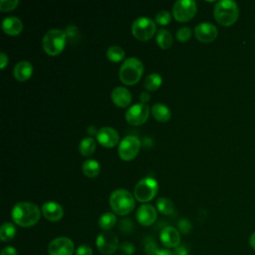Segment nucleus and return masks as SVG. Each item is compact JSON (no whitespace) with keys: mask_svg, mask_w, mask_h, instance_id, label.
Segmentation results:
<instances>
[{"mask_svg":"<svg viewBox=\"0 0 255 255\" xmlns=\"http://www.w3.org/2000/svg\"><path fill=\"white\" fill-rule=\"evenodd\" d=\"M13 221L22 227H30L35 225L40 219V209L32 202L22 201L13 206L12 209Z\"/></svg>","mask_w":255,"mask_h":255,"instance_id":"1","label":"nucleus"},{"mask_svg":"<svg viewBox=\"0 0 255 255\" xmlns=\"http://www.w3.org/2000/svg\"><path fill=\"white\" fill-rule=\"evenodd\" d=\"M213 15L218 24L228 27L237 21L239 8L237 3L232 0H220L214 6Z\"/></svg>","mask_w":255,"mask_h":255,"instance_id":"2","label":"nucleus"},{"mask_svg":"<svg viewBox=\"0 0 255 255\" xmlns=\"http://www.w3.org/2000/svg\"><path fill=\"white\" fill-rule=\"evenodd\" d=\"M134 204V196L127 189L118 188L110 195V206L116 214H128L133 210Z\"/></svg>","mask_w":255,"mask_h":255,"instance_id":"3","label":"nucleus"},{"mask_svg":"<svg viewBox=\"0 0 255 255\" xmlns=\"http://www.w3.org/2000/svg\"><path fill=\"white\" fill-rule=\"evenodd\" d=\"M142 74H143V65L135 57H130L126 59L122 64L119 72L121 81L128 86L136 84L140 80Z\"/></svg>","mask_w":255,"mask_h":255,"instance_id":"4","label":"nucleus"},{"mask_svg":"<svg viewBox=\"0 0 255 255\" xmlns=\"http://www.w3.org/2000/svg\"><path fill=\"white\" fill-rule=\"evenodd\" d=\"M67 42V34L61 29H50L46 32L42 40L44 51L50 56L59 55L65 48Z\"/></svg>","mask_w":255,"mask_h":255,"instance_id":"5","label":"nucleus"},{"mask_svg":"<svg viewBox=\"0 0 255 255\" xmlns=\"http://www.w3.org/2000/svg\"><path fill=\"white\" fill-rule=\"evenodd\" d=\"M157 191V181L151 176H146L144 178H141L135 184L133 189V196L139 202H148L155 197Z\"/></svg>","mask_w":255,"mask_h":255,"instance_id":"6","label":"nucleus"},{"mask_svg":"<svg viewBox=\"0 0 255 255\" xmlns=\"http://www.w3.org/2000/svg\"><path fill=\"white\" fill-rule=\"evenodd\" d=\"M156 30L155 22L148 17H138L131 25V33L139 41L149 40Z\"/></svg>","mask_w":255,"mask_h":255,"instance_id":"7","label":"nucleus"},{"mask_svg":"<svg viewBox=\"0 0 255 255\" xmlns=\"http://www.w3.org/2000/svg\"><path fill=\"white\" fill-rule=\"evenodd\" d=\"M139 148V138L136 135H127L121 140L118 148V153L123 160L128 161L133 159L137 155Z\"/></svg>","mask_w":255,"mask_h":255,"instance_id":"8","label":"nucleus"},{"mask_svg":"<svg viewBox=\"0 0 255 255\" xmlns=\"http://www.w3.org/2000/svg\"><path fill=\"white\" fill-rule=\"evenodd\" d=\"M197 6L193 0H178L172 6V16L178 22L191 20L196 14Z\"/></svg>","mask_w":255,"mask_h":255,"instance_id":"9","label":"nucleus"},{"mask_svg":"<svg viewBox=\"0 0 255 255\" xmlns=\"http://www.w3.org/2000/svg\"><path fill=\"white\" fill-rule=\"evenodd\" d=\"M149 113V107L146 104L137 103L128 109L125 117L129 125L140 126L146 122Z\"/></svg>","mask_w":255,"mask_h":255,"instance_id":"10","label":"nucleus"},{"mask_svg":"<svg viewBox=\"0 0 255 255\" xmlns=\"http://www.w3.org/2000/svg\"><path fill=\"white\" fill-rule=\"evenodd\" d=\"M96 244L98 250L105 255H110L114 253L120 247L117 235L110 230L101 232L97 237Z\"/></svg>","mask_w":255,"mask_h":255,"instance_id":"11","label":"nucleus"},{"mask_svg":"<svg viewBox=\"0 0 255 255\" xmlns=\"http://www.w3.org/2000/svg\"><path fill=\"white\" fill-rule=\"evenodd\" d=\"M74 251L73 241L65 236L53 239L48 245L49 255H73Z\"/></svg>","mask_w":255,"mask_h":255,"instance_id":"12","label":"nucleus"},{"mask_svg":"<svg viewBox=\"0 0 255 255\" xmlns=\"http://www.w3.org/2000/svg\"><path fill=\"white\" fill-rule=\"evenodd\" d=\"M194 35L198 41L203 43H210L216 39L218 30L212 23L201 22L194 28Z\"/></svg>","mask_w":255,"mask_h":255,"instance_id":"13","label":"nucleus"},{"mask_svg":"<svg viewBox=\"0 0 255 255\" xmlns=\"http://www.w3.org/2000/svg\"><path fill=\"white\" fill-rule=\"evenodd\" d=\"M98 142L105 147H114L120 140L119 132L112 127H103L97 131Z\"/></svg>","mask_w":255,"mask_h":255,"instance_id":"14","label":"nucleus"},{"mask_svg":"<svg viewBox=\"0 0 255 255\" xmlns=\"http://www.w3.org/2000/svg\"><path fill=\"white\" fill-rule=\"evenodd\" d=\"M136 220L142 226L152 225L157 218V211L151 204H142L136 210Z\"/></svg>","mask_w":255,"mask_h":255,"instance_id":"15","label":"nucleus"},{"mask_svg":"<svg viewBox=\"0 0 255 255\" xmlns=\"http://www.w3.org/2000/svg\"><path fill=\"white\" fill-rule=\"evenodd\" d=\"M160 242L167 248H176L180 242V234L175 227L165 226L159 233Z\"/></svg>","mask_w":255,"mask_h":255,"instance_id":"16","label":"nucleus"},{"mask_svg":"<svg viewBox=\"0 0 255 255\" xmlns=\"http://www.w3.org/2000/svg\"><path fill=\"white\" fill-rule=\"evenodd\" d=\"M42 213L49 221H59L64 216L63 207L55 201H47L42 205Z\"/></svg>","mask_w":255,"mask_h":255,"instance_id":"17","label":"nucleus"},{"mask_svg":"<svg viewBox=\"0 0 255 255\" xmlns=\"http://www.w3.org/2000/svg\"><path fill=\"white\" fill-rule=\"evenodd\" d=\"M112 101L120 108L128 107L131 102V94L125 87H116L111 94Z\"/></svg>","mask_w":255,"mask_h":255,"instance_id":"18","label":"nucleus"},{"mask_svg":"<svg viewBox=\"0 0 255 255\" xmlns=\"http://www.w3.org/2000/svg\"><path fill=\"white\" fill-rule=\"evenodd\" d=\"M2 29L6 34L10 36H16L22 32L23 23L16 16H8L2 21Z\"/></svg>","mask_w":255,"mask_h":255,"instance_id":"19","label":"nucleus"},{"mask_svg":"<svg viewBox=\"0 0 255 255\" xmlns=\"http://www.w3.org/2000/svg\"><path fill=\"white\" fill-rule=\"evenodd\" d=\"M33 74V66L28 61H20L13 68V76L19 82H25Z\"/></svg>","mask_w":255,"mask_h":255,"instance_id":"20","label":"nucleus"},{"mask_svg":"<svg viewBox=\"0 0 255 255\" xmlns=\"http://www.w3.org/2000/svg\"><path fill=\"white\" fill-rule=\"evenodd\" d=\"M151 115L157 122H160V123H165L169 121L171 117L170 110L161 103H156L152 106Z\"/></svg>","mask_w":255,"mask_h":255,"instance_id":"21","label":"nucleus"},{"mask_svg":"<svg viewBox=\"0 0 255 255\" xmlns=\"http://www.w3.org/2000/svg\"><path fill=\"white\" fill-rule=\"evenodd\" d=\"M82 170L86 176L96 177L100 173L101 166H100V163L96 159L91 158V159H87L86 161H84V163L82 165Z\"/></svg>","mask_w":255,"mask_h":255,"instance_id":"22","label":"nucleus"},{"mask_svg":"<svg viewBox=\"0 0 255 255\" xmlns=\"http://www.w3.org/2000/svg\"><path fill=\"white\" fill-rule=\"evenodd\" d=\"M173 42L172 35L166 29H159L156 32V43L161 49H168L171 47Z\"/></svg>","mask_w":255,"mask_h":255,"instance_id":"23","label":"nucleus"},{"mask_svg":"<svg viewBox=\"0 0 255 255\" xmlns=\"http://www.w3.org/2000/svg\"><path fill=\"white\" fill-rule=\"evenodd\" d=\"M96 150V141L91 136L84 137L79 143V151L84 156H90Z\"/></svg>","mask_w":255,"mask_h":255,"instance_id":"24","label":"nucleus"},{"mask_svg":"<svg viewBox=\"0 0 255 255\" xmlns=\"http://www.w3.org/2000/svg\"><path fill=\"white\" fill-rule=\"evenodd\" d=\"M157 210L164 215H173L175 213V208L173 202L166 197H159L156 200Z\"/></svg>","mask_w":255,"mask_h":255,"instance_id":"25","label":"nucleus"},{"mask_svg":"<svg viewBox=\"0 0 255 255\" xmlns=\"http://www.w3.org/2000/svg\"><path fill=\"white\" fill-rule=\"evenodd\" d=\"M117 223V216L113 212H106L101 215L99 219V225L104 231L112 229Z\"/></svg>","mask_w":255,"mask_h":255,"instance_id":"26","label":"nucleus"},{"mask_svg":"<svg viewBox=\"0 0 255 255\" xmlns=\"http://www.w3.org/2000/svg\"><path fill=\"white\" fill-rule=\"evenodd\" d=\"M161 83H162V78L160 75L156 74V73H152L150 75H148L145 80H144V83H143V86L144 88L147 90V91H156L160 86H161Z\"/></svg>","mask_w":255,"mask_h":255,"instance_id":"27","label":"nucleus"},{"mask_svg":"<svg viewBox=\"0 0 255 255\" xmlns=\"http://www.w3.org/2000/svg\"><path fill=\"white\" fill-rule=\"evenodd\" d=\"M16 231H17L16 227L13 223L5 222L0 228V239L3 242L10 241L11 239H13L15 237Z\"/></svg>","mask_w":255,"mask_h":255,"instance_id":"28","label":"nucleus"},{"mask_svg":"<svg viewBox=\"0 0 255 255\" xmlns=\"http://www.w3.org/2000/svg\"><path fill=\"white\" fill-rule=\"evenodd\" d=\"M126 56L125 50L120 46H111L107 50V58L114 63L122 61Z\"/></svg>","mask_w":255,"mask_h":255,"instance_id":"29","label":"nucleus"},{"mask_svg":"<svg viewBox=\"0 0 255 255\" xmlns=\"http://www.w3.org/2000/svg\"><path fill=\"white\" fill-rule=\"evenodd\" d=\"M170 21H171V15L168 11L161 10V11L157 12V14L155 16L156 24L161 25V26H165V25L169 24Z\"/></svg>","mask_w":255,"mask_h":255,"instance_id":"30","label":"nucleus"},{"mask_svg":"<svg viewBox=\"0 0 255 255\" xmlns=\"http://www.w3.org/2000/svg\"><path fill=\"white\" fill-rule=\"evenodd\" d=\"M191 37V29L189 27H181L176 31V38L179 42H186Z\"/></svg>","mask_w":255,"mask_h":255,"instance_id":"31","label":"nucleus"},{"mask_svg":"<svg viewBox=\"0 0 255 255\" xmlns=\"http://www.w3.org/2000/svg\"><path fill=\"white\" fill-rule=\"evenodd\" d=\"M19 4L18 0H1L0 1V11L8 12L14 10Z\"/></svg>","mask_w":255,"mask_h":255,"instance_id":"32","label":"nucleus"},{"mask_svg":"<svg viewBox=\"0 0 255 255\" xmlns=\"http://www.w3.org/2000/svg\"><path fill=\"white\" fill-rule=\"evenodd\" d=\"M119 248L124 255H131L134 252V246L130 242H124Z\"/></svg>","mask_w":255,"mask_h":255,"instance_id":"33","label":"nucleus"},{"mask_svg":"<svg viewBox=\"0 0 255 255\" xmlns=\"http://www.w3.org/2000/svg\"><path fill=\"white\" fill-rule=\"evenodd\" d=\"M144 250L148 255H155L159 249L157 248V245L154 241H148L144 245Z\"/></svg>","mask_w":255,"mask_h":255,"instance_id":"34","label":"nucleus"},{"mask_svg":"<svg viewBox=\"0 0 255 255\" xmlns=\"http://www.w3.org/2000/svg\"><path fill=\"white\" fill-rule=\"evenodd\" d=\"M177 226H178L179 230L183 233H188L191 229V224L189 223V221L187 219H180L177 223Z\"/></svg>","mask_w":255,"mask_h":255,"instance_id":"35","label":"nucleus"},{"mask_svg":"<svg viewBox=\"0 0 255 255\" xmlns=\"http://www.w3.org/2000/svg\"><path fill=\"white\" fill-rule=\"evenodd\" d=\"M76 255H93V249L88 245H81L77 248Z\"/></svg>","mask_w":255,"mask_h":255,"instance_id":"36","label":"nucleus"},{"mask_svg":"<svg viewBox=\"0 0 255 255\" xmlns=\"http://www.w3.org/2000/svg\"><path fill=\"white\" fill-rule=\"evenodd\" d=\"M1 255H17V250L12 246H7L2 249Z\"/></svg>","mask_w":255,"mask_h":255,"instance_id":"37","label":"nucleus"},{"mask_svg":"<svg viewBox=\"0 0 255 255\" xmlns=\"http://www.w3.org/2000/svg\"><path fill=\"white\" fill-rule=\"evenodd\" d=\"M173 255H188V251L185 246H177L173 251Z\"/></svg>","mask_w":255,"mask_h":255,"instance_id":"38","label":"nucleus"},{"mask_svg":"<svg viewBox=\"0 0 255 255\" xmlns=\"http://www.w3.org/2000/svg\"><path fill=\"white\" fill-rule=\"evenodd\" d=\"M8 56L4 53V52H1L0 53V68L1 69H4L6 67V65L8 64Z\"/></svg>","mask_w":255,"mask_h":255,"instance_id":"39","label":"nucleus"},{"mask_svg":"<svg viewBox=\"0 0 255 255\" xmlns=\"http://www.w3.org/2000/svg\"><path fill=\"white\" fill-rule=\"evenodd\" d=\"M139 99H140V101H141L140 103H142V104H146V103L149 101L150 97H149V94H148V93H146V92H142V93H140Z\"/></svg>","mask_w":255,"mask_h":255,"instance_id":"40","label":"nucleus"},{"mask_svg":"<svg viewBox=\"0 0 255 255\" xmlns=\"http://www.w3.org/2000/svg\"><path fill=\"white\" fill-rule=\"evenodd\" d=\"M155 255H173V252L168 249H159Z\"/></svg>","mask_w":255,"mask_h":255,"instance_id":"41","label":"nucleus"},{"mask_svg":"<svg viewBox=\"0 0 255 255\" xmlns=\"http://www.w3.org/2000/svg\"><path fill=\"white\" fill-rule=\"evenodd\" d=\"M249 244L250 246L255 250V231L251 234V236L249 237Z\"/></svg>","mask_w":255,"mask_h":255,"instance_id":"42","label":"nucleus"}]
</instances>
